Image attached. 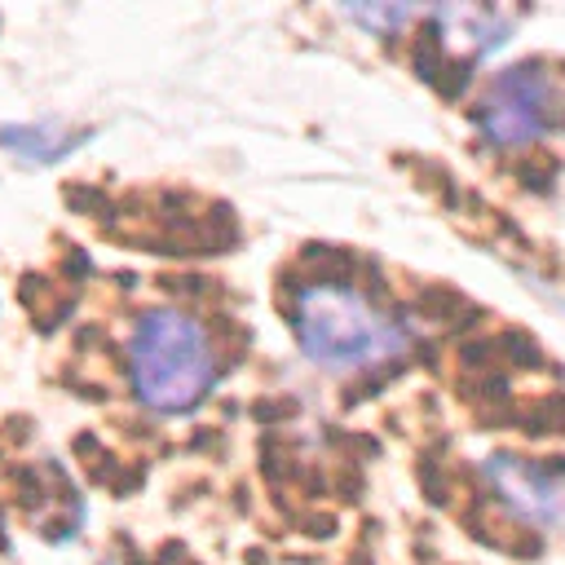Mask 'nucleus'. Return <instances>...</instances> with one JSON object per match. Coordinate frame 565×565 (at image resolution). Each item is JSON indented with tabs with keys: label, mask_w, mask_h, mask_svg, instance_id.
Wrapping results in <instances>:
<instances>
[{
	"label": "nucleus",
	"mask_w": 565,
	"mask_h": 565,
	"mask_svg": "<svg viewBox=\"0 0 565 565\" xmlns=\"http://www.w3.org/2000/svg\"><path fill=\"white\" fill-rule=\"evenodd\" d=\"M296 340L322 371H371L402 353V331L358 287L309 282L291 309Z\"/></svg>",
	"instance_id": "f257e3e1"
},
{
	"label": "nucleus",
	"mask_w": 565,
	"mask_h": 565,
	"mask_svg": "<svg viewBox=\"0 0 565 565\" xmlns=\"http://www.w3.org/2000/svg\"><path fill=\"white\" fill-rule=\"evenodd\" d=\"M486 477L494 486V494L530 525L565 534V477L521 459V455H490L486 459Z\"/></svg>",
	"instance_id": "20e7f679"
},
{
	"label": "nucleus",
	"mask_w": 565,
	"mask_h": 565,
	"mask_svg": "<svg viewBox=\"0 0 565 565\" xmlns=\"http://www.w3.org/2000/svg\"><path fill=\"white\" fill-rule=\"evenodd\" d=\"M415 13H419V9H411V4H353V9H344V18L366 22V26H375L380 35H384V31L406 26Z\"/></svg>",
	"instance_id": "0eeeda50"
},
{
	"label": "nucleus",
	"mask_w": 565,
	"mask_h": 565,
	"mask_svg": "<svg viewBox=\"0 0 565 565\" xmlns=\"http://www.w3.org/2000/svg\"><path fill=\"white\" fill-rule=\"evenodd\" d=\"M433 18H437V40L446 49H463L468 57L490 53L503 40V31H508L503 13L472 9V4H446V9H433Z\"/></svg>",
	"instance_id": "39448f33"
},
{
	"label": "nucleus",
	"mask_w": 565,
	"mask_h": 565,
	"mask_svg": "<svg viewBox=\"0 0 565 565\" xmlns=\"http://www.w3.org/2000/svg\"><path fill=\"white\" fill-rule=\"evenodd\" d=\"M132 388L150 411L181 415L199 406L216 380V358L203 327L181 309H150L128 344Z\"/></svg>",
	"instance_id": "f03ea898"
},
{
	"label": "nucleus",
	"mask_w": 565,
	"mask_h": 565,
	"mask_svg": "<svg viewBox=\"0 0 565 565\" xmlns=\"http://www.w3.org/2000/svg\"><path fill=\"white\" fill-rule=\"evenodd\" d=\"M88 132H71L53 119H40V124H4L0 128V146L26 163H57L62 154H71Z\"/></svg>",
	"instance_id": "423d86ee"
},
{
	"label": "nucleus",
	"mask_w": 565,
	"mask_h": 565,
	"mask_svg": "<svg viewBox=\"0 0 565 565\" xmlns=\"http://www.w3.org/2000/svg\"><path fill=\"white\" fill-rule=\"evenodd\" d=\"M561 119H565V84H561L556 71H547V62L508 66L490 84V93L477 110V124H481L486 141L508 146V150L539 141Z\"/></svg>",
	"instance_id": "7ed1b4c3"
}]
</instances>
